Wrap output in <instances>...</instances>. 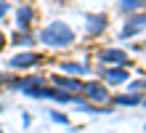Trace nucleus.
<instances>
[{"label": "nucleus", "instance_id": "nucleus-5", "mask_svg": "<svg viewBox=\"0 0 146 133\" xmlns=\"http://www.w3.org/2000/svg\"><path fill=\"white\" fill-rule=\"evenodd\" d=\"M29 21V11L24 8V11H19V24H27Z\"/></svg>", "mask_w": 146, "mask_h": 133}, {"label": "nucleus", "instance_id": "nucleus-2", "mask_svg": "<svg viewBox=\"0 0 146 133\" xmlns=\"http://www.w3.org/2000/svg\"><path fill=\"white\" fill-rule=\"evenodd\" d=\"M32 61H37V56H35V53H24V56H19V59H13V64L19 67V64H32Z\"/></svg>", "mask_w": 146, "mask_h": 133}, {"label": "nucleus", "instance_id": "nucleus-1", "mask_svg": "<svg viewBox=\"0 0 146 133\" xmlns=\"http://www.w3.org/2000/svg\"><path fill=\"white\" fill-rule=\"evenodd\" d=\"M42 40L50 43V45H64V43L72 40V35H69V29H66L64 24H50L48 29L42 32Z\"/></svg>", "mask_w": 146, "mask_h": 133}, {"label": "nucleus", "instance_id": "nucleus-3", "mask_svg": "<svg viewBox=\"0 0 146 133\" xmlns=\"http://www.w3.org/2000/svg\"><path fill=\"white\" fill-rule=\"evenodd\" d=\"M104 61H125V56L119 51H106L104 53Z\"/></svg>", "mask_w": 146, "mask_h": 133}, {"label": "nucleus", "instance_id": "nucleus-7", "mask_svg": "<svg viewBox=\"0 0 146 133\" xmlns=\"http://www.w3.org/2000/svg\"><path fill=\"white\" fill-rule=\"evenodd\" d=\"M5 13V3H0V16H3Z\"/></svg>", "mask_w": 146, "mask_h": 133}, {"label": "nucleus", "instance_id": "nucleus-4", "mask_svg": "<svg viewBox=\"0 0 146 133\" xmlns=\"http://www.w3.org/2000/svg\"><path fill=\"white\" fill-rule=\"evenodd\" d=\"M106 77H109V83H122V80H125V72H119V69H111Z\"/></svg>", "mask_w": 146, "mask_h": 133}, {"label": "nucleus", "instance_id": "nucleus-6", "mask_svg": "<svg viewBox=\"0 0 146 133\" xmlns=\"http://www.w3.org/2000/svg\"><path fill=\"white\" fill-rule=\"evenodd\" d=\"M122 3H125L127 8H135V5H138V0H122Z\"/></svg>", "mask_w": 146, "mask_h": 133}]
</instances>
